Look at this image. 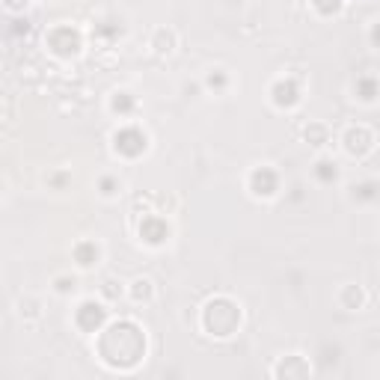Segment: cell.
I'll list each match as a JSON object with an SVG mask.
<instances>
[{
	"instance_id": "obj_17",
	"label": "cell",
	"mask_w": 380,
	"mask_h": 380,
	"mask_svg": "<svg viewBox=\"0 0 380 380\" xmlns=\"http://www.w3.org/2000/svg\"><path fill=\"white\" fill-rule=\"evenodd\" d=\"M315 175H318V182L330 184V182H336V178H339V170H336V164H333V161H318L315 164Z\"/></svg>"
},
{
	"instance_id": "obj_4",
	"label": "cell",
	"mask_w": 380,
	"mask_h": 380,
	"mask_svg": "<svg viewBox=\"0 0 380 380\" xmlns=\"http://www.w3.org/2000/svg\"><path fill=\"white\" fill-rule=\"evenodd\" d=\"M81 45H84L81 33L69 24H60L48 33V48L57 54V57H74V54L81 51Z\"/></svg>"
},
{
	"instance_id": "obj_23",
	"label": "cell",
	"mask_w": 380,
	"mask_h": 380,
	"mask_svg": "<svg viewBox=\"0 0 380 380\" xmlns=\"http://www.w3.org/2000/svg\"><path fill=\"white\" fill-rule=\"evenodd\" d=\"M74 276H57V279H54V288H57V292L60 294H72L74 292Z\"/></svg>"
},
{
	"instance_id": "obj_21",
	"label": "cell",
	"mask_w": 380,
	"mask_h": 380,
	"mask_svg": "<svg viewBox=\"0 0 380 380\" xmlns=\"http://www.w3.org/2000/svg\"><path fill=\"white\" fill-rule=\"evenodd\" d=\"M226 84H229V74L223 72V69L211 72V74L205 77V86H208V89H226Z\"/></svg>"
},
{
	"instance_id": "obj_15",
	"label": "cell",
	"mask_w": 380,
	"mask_h": 380,
	"mask_svg": "<svg viewBox=\"0 0 380 380\" xmlns=\"http://www.w3.org/2000/svg\"><path fill=\"white\" fill-rule=\"evenodd\" d=\"M303 137L312 143V146H327L330 131H327V125H321V122H309L306 131H303Z\"/></svg>"
},
{
	"instance_id": "obj_3",
	"label": "cell",
	"mask_w": 380,
	"mask_h": 380,
	"mask_svg": "<svg viewBox=\"0 0 380 380\" xmlns=\"http://www.w3.org/2000/svg\"><path fill=\"white\" fill-rule=\"evenodd\" d=\"M146 146H149V137L137 125H125L113 134V149L119 155H125V158H137V155L146 152Z\"/></svg>"
},
{
	"instance_id": "obj_1",
	"label": "cell",
	"mask_w": 380,
	"mask_h": 380,
	"mask_svg": "<svg viewBox=\"0 0 380 380\" xmlns=\"http://www.w3.org/2000/svg\"><path fill=\"white\" fill-rule=\"evenodd\" d=\"M98 356H102L104 365L128 372V368H134L146 356V333L134 321L107 324L102 336H98Z\"/></svg>"
},
{
	"instance_id": "obj_22",
	"label": "cell",
	"mask_w": 380,
	"mask_h": 380,
	"mask_svg": "<svg viewBox=\"0 0 380 380\" xmlns=\"http://www.w3.org/2000/svg\"><path fill=\"white\" fill-rule=\"evenodd\" d=\"M119 182H116V178L113 175H104L102 178V182H98V190H102V196H116L119 193Z\"/></svg>"
},
{
	"instance_id": "obj_26",
	"label": "cell",
	"mask_w": 380,
	"mask_h": 380,
	"mask_svg": "<svg viewBox=\"0 0 380 380\" xmlns=\"http://www.w3.org/2000/svg\"><path fill=\"white\" fill-rule=\"evenodd\" d=\"M368 39H372L374 48H380V21H377V24L372 27V33H368Z\"/></svg>"
},
{
	"instance_id": "obj_13",
	"label": "cell",
	"mask_w": 380,
	"mask_h": 380,
	"mask_svg": "<svg viewBox=\"0 0 380 380\" xmlns=\"http://www.w3.org/2000/svg\"><path fill=\"white\" fill-rule=\"evenodd\" d=\"M339 303H342L345 309H360V306L365 303L363 288H360V285H345L342 294H339Z\"/></svg>"
},
{
	"instance_id": "obj_18",
	"label": "cell",
	"mask_w": 380,
	"mask_h": 380,
	"mask_svg": "<svg viewBox=\"0 0 380 380\" xmlns=\"http://www.w3.org/2000/svg\"><path fill=\"white\" fill-rule=\"evenodd\" d=\"M110 107H113V113H131L134 110V95L131 93H116L113 98H110Z\"/></svg>"
},
{
	"instance_id": "obj_19",
	"label": "cell",
	"mask_w": 380,
	"mask_h": 380,
	"mask_svg": "<svg viewBox=\"0 0 380 380\" xmlns=\"http://www.w3.org/2000/svg\"><path fill=\"white\" fill-rule=\"evenodd\" d=\"M354 199H380V184L377 182H363L354 187Z\"/></svg>"
},
{
	"instance_id": "obj_2",
	"label": "cell",
	"mask_w": 380,
	"mask_h": 380,
	"mask_svg": "<svg viewBox=\"0 0 380 380\" xmlns=\"http://www.w3.org/2000/svg\"><path fill=\"white\" fill-rule=\"evenodd\" d=\"M203 327H205V333H211V336H217V339L232 336V333L241 327V306L229 297L208 300L203 309Z\"/></svg>"
},
{
	"instance_id": "obj_10",
	"label": "cell",
	"mask_w": 380,
	"mask_h": 380,
	"mask_svg": "<svg viewBox=\"0 0 380 380\" xmlns=\"http://www.w3.org/2000/svg\"><path fill=\"white\" fill-rule=\"evenodd\" d=\"M274 374L276 377H306L309 374V363L303 360V356H297V354L285 356V360L274 368Z\"/></svg>"
},
{
	"instance_id": "obj_16",
	"label": "cell",
	"mask_w": 380,
	"mask_h": 380,
	"mask_svg": "<svg viewBox=\"0 0 380 380\" xmlns=\"http://www.w3.org/2000/svg\"><path fill=\"white\" fill-rule=\"evenodd\" d=\"M155 294V288H152V279H134L131 283V297H134V303H149Z\"/></svg>"
},
{
	"instance_id": "obj_7",
	"label": "cell",
	"mask_w": 380,
	"mask_h": 380,
	"mask_svg": "<svg viewBox=\"0 0 380 380\" xmlns=\"http://www.w3.org/2000/svg\"><path fill=\"white\" fill-rule=\"evenodd\" d=\"M250 190H253V196H274L276 190H279V175L276 170H271V166H255V170L250 173Z\"/></svg>"
},
{
	"instance_id": "obj_5",
	"label": "cell",
	"mask_w": 380,
	"mask_h": 380,
	"mask_svg": "<svg viewBox=\"0 0 380 380\" xmlns=\"http://www.w3.org/2000/svg\"><path fill=\"white\" fill-rule=\"evenodd\" d=\"M104 321H107V309L102 303H95V300H84L74 312V324H77V330H84V333H102Z\"/></svg>"
},
{
	"instance_id": "obj_20",
	"label": "cell",
	"mask_w": 380,
	"mask_h": 380,
	"mask_svg": "<svg viewBox=\"0 0 380 380\" xmlns=\"http://www.w3.org/2000/svg\"><path fill=\"white\" fill-rule=\"evenodd\" d=\"M312 6H315L321 15H336V13H342L345 0H312Z\"/></svg>"
},
{
	"instance_id": "obj_8",
	"label": "cell",
	"mask_w": 380,
	"mask_h": 380,
	"mask_svg": "<svg viewBox=\"0 0 380 380\" xmlns=\"http://www.w3.org/2000/svg\"><path fill=\"white\" fill-rule=\"evenodd\" d=\"M271 98L276 107H294L300 102V86L292 81V77H279V81L271 86Z\"/></svg>"
},
{
	"instance_id": "obj_9",
	"label": "cell",
	"mask_w": 380,
	"mask_h": 380,
	"mask_svg": "<svg viewBox=\"0 0 380 380\" xmlns=\"http://www.w3.org/2000/svg\"><path fill=\"white\" fill-rule=\"evenodd\" d=\"M140 238L146 244H164L166 238H170V226H166L164 217L149 214V217H143V223H140Z\"/></svg>"
},
{
	"instance_id": "obj_12",
	"label": "cell",
	"mask_w": 380,
	"mask_h": 380,
	"mask_svg": "<svg viewBox=\"0 0 380 380\" xmlns=\"http://www.w3.org/2000/svg\"><path fill=\"white\" fill-rule=\"evenodd\" d=\"M354 93H356V98H360V102H374V98L380 95V81H377V77H368V74L356 77Z\"/></svg>"
},
{
	"instance_id": "obj_25",
	"label": "cell",
	"mask_w": 380,
	"mask_h": 380,
	"mask_svg": "<svg viewBox=\"0 0 380 380\" xmlns=\"http://www.w3.org/2000/svg\"><path fill=\"white\" fill-rule=\"evenodd\" d=\"M102 292H104V297H107V300H116V297L122 294V283H116V279H107Z\"/></svg>"
},
{
	"instance_id": "obj_24",
	"label": "cell",
	"mask_w": 380,
	"mask_h": 380,
	"mask_svg": "<svg viewBox=\"0 0 380 380\" xmlns=\"http://www.w3.org/2000/svg\"><path fill=\"white\" fill-rule=\"evenodd\" d=\"M21 315H27V318H36V315H39V300H33V297L21 300Z\"/></svg>"
},
{
	"instance_id": "obj_11",
	"label": "cell",
	"mask_w": 380,
	"mask_h": 380,
	"mask_svg": "<svg viewBox=\"0 0 380 380\" xmlns=\"http://www.w3.org/2000/svg\"><path fill=\"white\" fill-rule=\"evenodd\" d=\"M98 255H102V247H98L95 241H81L74 244V262L81 267H93L98 264Z\"/></svg>"
},
{
	"instance_id": "obj_6",
	"label": "cell",
	"mask_w": 380,
	"mask_h": 380,
	"mask_svg": "<svg viewBox=\"0 0 380 380\" xmlns=\"http://www.w3.org/2000/svg\"><path fill=\"white\" fill-rule=\"evenodd\" d=\"M345 149H348V155H354V158H363V155H368L374 149V134L368 131L365 125H351L348 131H345Z\"/></svg>"
},
{
	"instance_id": "obj_14",
	"label": "cell",
	"mask_w": 380,
	"mask_h": 380,
	"mask_svg": "<svg viewBox=\"0 0 380 380\" xmlns=\"http://www.w3.org/2000/svg\"><path fill=\"white\" fill-rule=\"evenodd\" d=\"M152 48L158 51V54H173V48H175V33H173V30H166V27L155 30V36H152Z\"/></svg>"
}]
</instances>
